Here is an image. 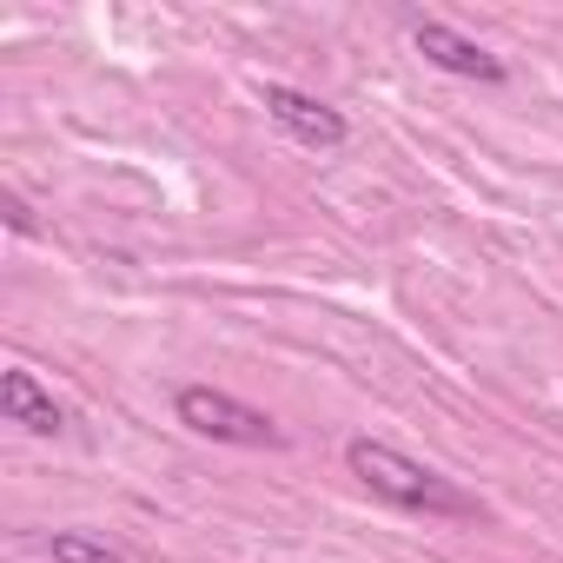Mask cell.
<instances>
[{"label": "cell", "instance_id": "cell-1", "mask_svg": "<svg viewBox=\"0 0 563 563\" xmlns=\"http://www.w3.org/2000/svg\"><path fill=\"white\" fill-rule=\"evenodd\" d=\"M345 464H352V477H358L372 497H385V504H398V510H418V517H477V497H471L464 484H451L444 471L405 457L398 444L352 438V444H345Z\"/></svg>", "mask_w": 563, "mask_h": 563}, {"label": "cell", "instance_id": "cell-2", "mask_svg": "<svg viewBox=\"0 0 563 563\" xmlns=\"http://www.w3.org/2000/svg\"><path fill=\"white\" fill-rule=\"evenodd\" d=\"M173 418L192 431V438H212V444H245V451H278L286 431H278L258 405L219 391V385H179L173 391Z\"/></svg>", "mask_w": 563, "mask_h": 563}, {"label": "cell", "instance_id": "cell-3", "mask_svg": "<svg viewBox=\"0 0 563 563\" xmlns=\"http://www.w3.org/2000/svg\"><path fill=\"white\" fill-rule=\"evenodd\" d=\"M258 107H265V120H272L278 133H292V140L312 146V153H339V146L352 140V120H345L339 107H325L319 93H299V87L265 80V87H258Z\"/></svg>", "mask_w": 563, "mask_h": 563}, {"label": "cell", "instance_id": "cell-4", "mask_svg": "<svg viewBox=\"0 0 563 563\" xmlns=\"http://www.w3.org/2000/svg\"><path fill=\"white\" fill-rule=\"evenodd\" d=\"M411 47H418L438 74H451V80H477V87H504V80H510V67H504L490 47H477L471 34H457V27H444V21H418V27H411Z\"/></svg>", "mask_w": 563, "mask_h": 563}, {"label": "cell", "instance_id": "cell-5", "mask_svg": "<svg viewBox=\"0 0 563 563\" xmlns=\"http://www.w3.org/2000/svg\"><path fill=\"white\" fill-rule=\"evenodd\" d=\"M0 418L21 424L27 438H54V431L67 424V411L54 405V391H41V378H34V372H21V365L0 372Z\"/></svg>", "mask_w": 563, "mask_h": 563}, {"label": "cell", "instance_id": "cell-6", "mask_svg": "<svg viewBox=\"0 0 563 563\" xmlns=\"http://www.w3.org/2000/svg\"><path fill=\"white\" fill-rule=\"evenodd\" d=\"M47 556H54V563H126L113 543H100V537H87V530H54V537H47Z\"/></svg>", "mask_w": 563, "mask_h": 563}, {"label": "cell", "instance_id": "cell-7", "mask_svg": "<svg viewBox=\"0 0 563 563\" xmlns=\"http://www.w3.org/2000/svg\"><path fill=\"white\" fill-rule=\"evenodd\" d=\"M0 212H8V225H14L21 239H34V232H41V225H34V212H27V199H21L14 186H8V192H0Z\"/></svg>", "mask_w": 563, "mask_h": 563}]
</instances>
